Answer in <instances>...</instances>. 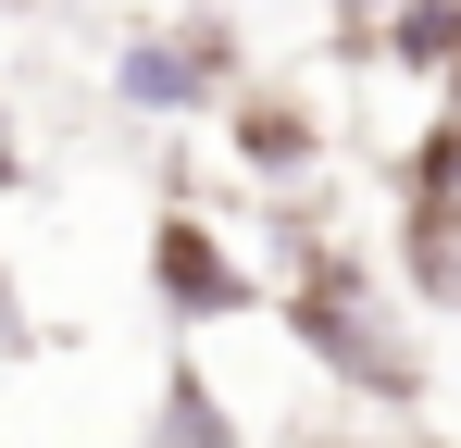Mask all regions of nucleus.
Wrapping results in <instances>:
<instances>
[{
    "instance_id": "nucleus-12",
    "label": "nucleus",
    "mask_w": 461,
    "mask_h": 448,
    "mask_svg": "<svg viewBox=\"0 0 461 448\" xmlns=\"http://www.w3.org/2000/svg\"><path fill=\"white\" fill-rule=\"evenodd\" d=\"M0 13H25V0H0Z\"/></svg>"
},
{
    "instance_id": "nucleus-8",
    "label": "nucleus",
    "mask_w": 461,
    "mask_h": 448,
    "mask_svg": "<svg viewBox=\"0 0 461 448\" xmlns=\"http://www.w3.org/2000/svg\"><path fill=\"white\" fill-rule=\"evenodd\" d=\"M386 200H461V87H437L424 125L386 149Z\"/></svg>"
},
{
    "instance_id": "nucleus-5",
    "label": "nucleus",
    "mask_w": 461,
    "mask_h": 448,
    "mask_svg": "<svg viewBox=\"0 0 461 448\" xmlns=\"http://www.w3.org/2000/svg\"><path fill=\"white\" fill-rule=\"evenodd\" d=\"M386 287L399 311H461V200H386Z\"/></svg>"
},
{
    "instance_id": "nucleus-11",
    "label": "nucleus",
    "mask_w": 461,
    "mask_h": 448,
    "mask_svg": "<svg viewBox=\"0 0 461 448\" xmlns=\"http://www.w3.org/2000/svg\"><path fill=\"white\" fill-rule=\"evenodd\" d=\"M324 448H411V436H386V424H375V436H324Z\"/></svg>"
},
{
    "instance_id": "nucleus-1",
    "label": "nucleus",
    "mask_w": 461,
    "mask_h": 448,
    "mask_svg": "<svg viewBox=\"0 0 461 448\" xmlns=\"http://www.w3.org/2000/svg\"><path fill=\"white\" fill-rule=\"evenodd\" d=\"M275 324H287V349H300L349 411H375V424H411V411L437 399V349H424V324L399 311V287L375 274L362 237H337L324 262H300V274L275 287Z\"/></svg>"
},
{
    "instance_id": "nucleus-3",
    "label": "nucleus",
    "mask_w": 461,
    "mask_h": 448,
    "mask_svg": "<svg viewBox=\"0 0 461 448\" xmlns=\"http://www.w3.org/2000/svg\"><path fill=\"white\" fill-rule=\"evenodd\" d=\"M150 299H162V324H237V311H262V262H249L212 212L162 200V224H150Z\"/></svg>"
},
{
    "instance_id": "nucleus-9",
    "label": "nucleus",
    "mask_w": 461,
    "mask_h": 448,
    "mask_svg": "<svg viewBox=\"0 0 461 448\" xmlns=\"http://www.w3.org/2000/svg\"><path fill=\"white\" fill-rule=\"evenodd\" d=\"M375 13H386V0H324V63L375 75Z\"/></svg>"
},
{
    "instance_id": "nucleus-7",
    "label": "nucleus",
    "mask_w": 461,
    "mask_h": 448,
    "mask_svg": "<svg viewBox=\"0 0 461 448\" xmlns=\"http://www.w3.org/2000/svg\"><path fill=\"white\" fill-rule=\"evenodd\" d=\"M138 448H249V424H237V399L200 362H162V399H150V436Z\"/></svg>"
},
{
    "instance_id": "nucleus-2",
    "label": "nucleus",
    "mask_w": 461,
    "mask_h": 448,
    "mask_svg": "<svg viewBox=\"0 0 461 448\" xmlns=\"http://www.w3.org/2000/svg\"><path fill=\"white\" fill-rule=\"evenodd\" d=\"M237 87H249V38H237L225 0L113 38V112H125V125H212Z\"/></svg>"
},
{
    "instance_id": "nucleus-4",
    "label": "nucleus",
    "mask_w": 461,
    "mask_h": 448,
    "mask_svg": "<svg viewBox=\"0 0 461 448\" xmlns=\"http://www.w3.org/2000/svg\"><path fill=\"white\" fill-rule=\"evenodd\" d=\"M225 162L249 175V187H324V175H337V125L312 112L300 87L249 75V87L225 100Z\"/></svg>"
},
{
    "instance_id": "nucleus-6",
    "label": "nucleus",
    "mask_w": 461,
    "mask_h": 448,
    "mask_svg": "<svg viewBox=\"0 0 461 448\" xmlns=\"http://www.w3.org/2000/svg\"><path fill=\"white\" fill-rule=\"evenodd\" d=\"M375 75H411L424 100L461 87V0H386L375 13Z\"/></svg>"
},
{
    "instance_id": "nucleus-10",
    "label": "nucleus",
    "mask_w": 461,
    "mask_h": 448,
    "mask_svg": "<svg viewBox=\"0 0 461 448\" xmlns=\"http://www.w3.org/2000/svg\"><path fill=\"white\" fill-rule=\"evenodd\" d=\"M0 362H38V299L13 274V249H0Z\"/></svg>"
}]
</instances>
